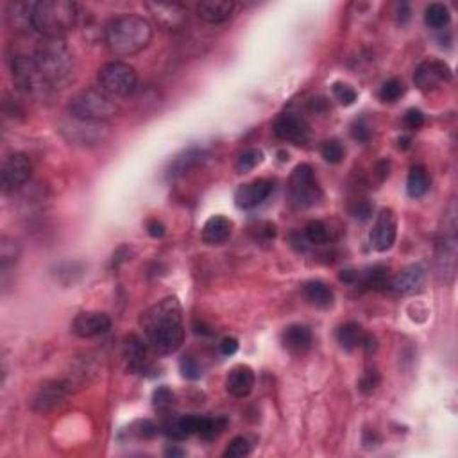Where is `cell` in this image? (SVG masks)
Here are the masks:
<instances>
[{
	"mask_svg": "<svg viewBox=\"0 0 458 458\" xmlns=\"http://www.w3.org/2000/svg\"><path fill=\"white\" fill-rule=\"evenodd\" d=\"M147 9L154 16L156 23L165 30H178L186 20V11L181 4H163V2H149Z\"/></svg>",
	"mask_w": 458,
	"mask_h": 458,
	"instance_id": "cell-17",
	"label": "cell"
},
{
	"mask_svg": "<svg viewBox=\"0 0 458 458\" xmlns=\"http://www.w3.org/2000/svg\"><path fill=\"white\" fill-rule=\"evenodd\" d=\"M379 383V374L376 371H367L365 372V376L362 378V382H360V390L362 392H365V394H369V392H372V390L378 387Z\"/></svg>",
	"mask_w": 458,
	"mask_h": 458,
	"instance_id": "cell-44",
	"label": "cell"
},
{
	"mask_svg": "<svg viewBox=\"0 0 458 458\" xmlns=\"http://www.w3.org/2000/svg\"><path fill=\"white\" fill-rule=\"evenodd\" d=\"M152 40V27L138 15H122L111 20L106 29V43L115 56L127 57L142 52Z\"/></svg>",
	"mask_w": 458,
	"mask_h": 458,
	"instance_id": "cell-3",
	"label": "cell"
},
{
	"mask_svg": "<svg viewBox=\"0 0 458 458\" xmlns=\"http://www.w3.org/2000/svg\"><path fill=\"white\" fill-rule=\"evenodd\" d=\"M408 147H410L408 138H399V149H408Z\"/></svg>",
	"mask_w": 458,
	"mask_h": 458,
	"instance_id": "cell-50",
	"label": "cell"
},
{
	"mask_svg": "<svg viewBox=\"0 0 458 458\" xmlns=\"http://www.w3.org/2000/svg\"><path fill=\"white\" fill-rule=\"evenodd\" d=\"M288 186H290V201L299 208L315 206L322 197V190L315 178L314 168L308 163L297 165L294 168Z\"/></svg>",
	"mask_w": 458,
	"mask_h": 458,
	"instance_id": "cell-9",
	"label": "cell"
},
{
	"mask_svg": "<svg viewBox=\"0 0 458 458\" xmlns=\"http://www.w3.org/2000/svg\"><path fill=\"white\" fill-rule=\"evenodd\" d=\"M226 428H227L226 417H206L205 428H202L201 435L199 437H202V439L206 440L215 439V437H219Z\"/></svg>",
	"mask_w": 458,
	"mask_h": 458,
	"instance_id": "cell-36",
	"label": "cell"
},
{
	"mask_svg": "<svg viewBox=\"0 0 458 458\" xmlns=\"http://www.w3.org/2000/svg\"><path fill=\"white\" fill-rule=\"evenodd\" d=\"M35 61L52 90H64L72 86L79 76L76 56L64 43V40L43 38L36 47Z\"/></svg>",
	"mask_w": 458,
	"mask_h": 458,
	"instance_id": "cell-2",
	"label": "cell"
},
{
	"mask_svg": "<svg viewBox=\"0 0 458 458\" xmlns=\"http://www.w3.org/2000/svg\"><path fill=\"white\" fill-rule=\"evenodd\" d=\"M451 79V70L444 61L430 59L420 63L413 72V83L420 91H433Z\"/></svg>",
	"mask_w": 458,
	"mask_h": 458,
	"instance_id": "cell-11",
	"label": "cell"
},
{
	"mask_svg": "<svg viewBox=\"0 0 458 458\" xmlns=\"http://www.w3.org/2000/svg\"><path fill=\"white\" fill-rule=\"evenodd\" d=\"M396 233H398V226H396V219L390 210H382L374 224V229L371 233V242L376 251L385 253L396 242Z\"/></svg>",
	"mask_w": 458,
	"mask_h": 458,
	"instance_id": "cell-16",
	"label": "cell"
},
{
	"mask_svg": "<svg viewBox=\"0 0 458 458\" xmlns=\"http://www.w3.org/2000/svg\"><path fill=\"white\" fill-rule=\"evenodd\" d=\"M405 95V84L399 79H389L383 83L382 90H379V99L383 103H396Z\"/></svg>",
	"mask_w": 458,
	"mask_h": 458,
	"instance_id": "cell-32",
	"label": "cell"
},
{
	"mask_svg": "<svg viewBox=\"0 0 458 458\" xmlns=\"http://www.w3.org/2000/svg\"><path fill=\"white\" fill-rule=\"evenodd\" d=\"M233 231V222L227 217L213 215L202 227V242L208 246H220L226 242Z\"/></svg>",
	"mask_w": 458,
	"mask_h": 458,
	"instance_id": "cell-21",
	"label": "cell"
},
{
	"mask_svg": "<svg viewBox=\"0 0 458 458\" xmlns=\"http://www.w3.org/2000/svg\"><path fill=\"white\" fill-rule=\"evenodd\" d=\"M70 390H72V383L69 379H52V382L43 383L38 394L35 396L33 408L42 413L50 412L64 401V398L70 394Z\"/></svg>",
	"mask_w": 458,
	"mask_h": 458,
	"instance_id": "cell-12",
	"label": "cell"
},
{
	"mask_svg": "<svg viewBox=\"0 0 458 458\" xmlns=\"http://www.w3.org/2000/svg\"><path fill=\"white\" fill-rule=\"evenodd\" d=\"M152 403L156 408H168L174 403V392L168 387H158L152 394Z\"/></svg>",
	"mask_w": 458,
	"mask_h": 458,
	"instance_id": "cell-40",
	"label": "cell"
},
{
	"mask_svg": "<svg viewBox=\"0 0 458 458\" xmlns=\"http://www.w3.org/2000/svg\"><path fill=\"white\" fill-rule=\"evenodd\" d=\"M321 154L322 158H324V161L331 163V165H337V163H340L342 159H344L345 149L338 140H328L322 144Z\"/></svg>",
	"mask_w": 458,
	"mask_h": 458,
	"instance_id": "cell-33",
	"label": "cell"
},
{
	"mask_svg": "<svg viewBox=\"0 0 458 458\" xmlns=\"http://www.w3.org/2000/svg\"><path fill=\"white\" fill-rule=\"evenodd\" d=\"M424 283H426V270H424L423 265L416 263V265H408L401 270V273L396 274L392 277V288L405 296H416L424 288Z\"/></svg>",
	"mask_w": 458,
	"mask_h": 458,
	"instance_id": "cell-18",
	"label": "cell"
},
{
	"mask_svg": "<svg viewBox=\"0 0 458 458\" xmlns=\"http://www.w3.org/2000/svg\"><path fill=\"white\" fill-rule=\"evenodd\" d=\"M145 355H147V348H145V342L140 337H137V335L125 337L124 358L127 360L129 371H138L144 365Z\"/></svg>",
	"mask_w": 458,
	"mask_h": 458,
	"instance_id": "cell-25",
	"label": "cell"
},
{
	"mask_svg": "<svg viewBox=\"0 0 458 458\" xmlns=\"http://www.w3.org/2000/svg\"><path fill=\"white\" fill-rule=\"evenodd\" d=\"M364 330L362 326L356 322H345L338 328L337 331V340L340 344L342 349L345 351H355L356 348H362V340H364Z\"/></svg>",
	"mask_w": 458,
	"mask_h": 458,
	"instance_id": "cell-26",
	"label": "cell"
},
{
	"mask_svg": "<svg viewBox=\"0 0 458 458\" xmlns=\"http://www.w3.org/2000/svg\"><path fill=\"white\" fill-rule=\"evenodd\" d=\"M389 285V269L385 265L372 267L365 276H362V287L374 288V290H383Z\"/></svg>",
	"mask_w": 458,
	"mask_h": 458,
	"instance_id": "cell-30",
	"label": "cell"
},
{
	"mask_svg": "<svg viewBox=\"0 0 458 458\" xmlns=\"http://www.w3.org/2000/svg\"><path fill=\"white\" fill-rule=\"evenodd\" d=\"M33 172V165L30 159L22 152H15L9 156L2 165L0 171V183H2V192L4 193H15L16 190L22 188L30 178Z\"/></svg>",
	"mask_w": 458,
	"mask_h": 458,
	"instance_id": "cell-10",
	"label": "cell"
},
{
	"mask_svg": "<svg viewBox=\"0 0 458 458\" xmlns=\"http://www.w3.org/2000/svg\"><path fill=\"white\" fill-rule=\"evenodd\" d=\"M77 20L79 8L70 0H40L35 4V29L45 38L63 40Z\"/></svg>",
	"mask_w": 458,
	"mask_h": 458,
	"instance_id": "cell-4",
	"label": "cell"
},
{
	"mask_svg": "<svg viewBox=\"0 0 458 458\" xmlns=\"http://www.w3.org/2000/svg\"><path fill=\"white\" fill-rule=\"evenodd\" d=\"M450 9L444 4H439V2H433L426 8L424 11V22L426 25L432 27V29H442L450 23Z\"/></svg>",
	"mask_w": 458,
	"mask_h": 458,
	"instance_id": "cell-29",
	"label": "cell"
},
{
	"mask_svg": "<svg viewBox=\"0 0 458 458\" xmlns=\"http://www.w3.org/2000/svg\"><path fill=\"white\" fill-rule=\"evenodd\" d=\"M362 348H364L365 351H367V353L374 351V349H376V340H374V337H371V335H365L364 340H362Z\"/></svg>",
	"mask_w": 458,
	"mask_h": 458,
	"instance_id": "cell-48",
	"label": "cell"
},
{
	"mask_svg": "<svg viewBox=\"0 0 458 458\" xmlns=\"http://www.w3.org/2000/svg\"><path fill=\"white\" fill-rule=\"evenodd\" d=\"M253 446H251L249 439L246 437H235V439L229 442V446L226 447V451L222 453L224 458H244L251 453Z\"/></svg>",
	"mask_w": 458,
	"mask_h": 458,
	"instance_id": "cell-35",
	"label": "cell"
},
{
	"mask_svg": "<svg viewBox=\"0 0 458 458\" xmlns=\"http://www.w3.org/2000/svg\"><path fill=\"white\" fill-rule=\"evenodd\" d=\"M430 190V176L426 172V168L420 167V165H416V167L410 168L408 179H406V192H408L410 197L419 199L423 197L424 193Z\"/></svg>",
	"mask_w": 458,
	"mask_h": 458,
	"instance_id": "cell-27",
	"label": "cell"
},
{
	"mask_svg": "<svg viewBox=\"0 0 458 458\" xmlns=\"http://www.w3.org/2000/svg\"><path fill=\"white\" fill-rule=\"evenodd\" d=\"M18 254H20V249L18 246H16L15 240L4 236V239H2V244H0V263H2V269H8L9 265H15Z\"/></svg>",
	"mask_w": 458,
	"mask_h": 458,
	"instance_id": "cell-34",
	"label": "cell"
},
{
	"mask_svg": "<svg viewBox=\"0 0 458 458\" xmlns=\"http://www.w3.org/2000/svg\"><path fill=\"white\" fill-rule=\"evenodd\" d=\"M274 134L283 142L303 145L310 138V125L307 124L304 118L297 117V115H281L274 122Z\"/></svg>",
	"mask_w": 458,
	"mask_h": 458,
	"instance_id": "cell-13",
	"label": "cell"
},
{
	"mask_svg": "<svg viewBox=\"0 0 458 458\" xmlns=\"http://www.w3.org/2000/svg\"><path fill=\"white\" fill-rule=\"evenodd\" d=\"M351 134L355 140L360 142V144H365V142H369V138H371V129H369V125L365 124L364 120H358L355 122V125H353Z\"/></svg>",
	"mask_w": 458,
	"mask_h": 458,
	"instance_id": "cell-42",
	"label": "cell"
},
{
	"mask_svg": "<svg viewBox=\"0 0 458 458\" xmlns=\"http://www.w3.org/2000/svg\"><path fill=\"white\" fill-rule=\"evenodd\" d=\"M11 76L16 88L27 97L45 101L52 95V86L47 83L35 57L15 56L11 61Z\"/></svg>",
	"mask_w": 458,
	"mask_h": 458,
	"instance_id": "cell-6",
	"label": "cell"
},
{
	"mask_svg": "<svg viewBox=\"0 0 458 458\" xmlns=\"http://www.w3.org/2000/svg\"><path fill=\"white\" fill-rule=\"evenodd\" d=\"M235 4L229 0H205L197 6V13L205 22L219 25V23H226L231 18Z\"/></svg>",
	"mask_w": 458,
	"mask_h": 458,
	"instance_id": "cell-22",
	"label": "cell"
},
{
	"mask_svg": "<svg viewBox=\"0 0 458 458\" xmlns=\"http://www.w3.org/2000/svg\"><path fill=\"white\" fill-rule=\"evenodd\" d=\"M261 161H263V152L260 149H247L239 156L235 168L239 174H247L253 168H256Z\"/></svg>",
	"mask_w": 458,
	"mask_h": 458,
	"instance_id": "cell-31",
	"label": "cell"
},
{
	"mask_svg": "<svg viewBox=\"0 0 458 458\" xmlns=\"http://www.w3.org/2000/svg\"><path fill=\"white\" fill-rule=\"evenodd\" d=\"M36 2H11L8 8V25L15 33H30L35 29Z\"/></svg>",
	"mask_w": 458,
	"mask_h": 458,
	"instance_id": "cell-19",
	"label": "cell"
},
{
	"mask_svg": "<svg viewBox=\"0 0 458 458\" xmlns=\"http://www.w3.org/2000/svg\"><path fill=\"white\" fill-rule=\"evenodd\" d=\"M274 190V183L270 179H256L253 183L242 185L235 193V202L240 210L256 208L265 201Z\"/></svg>",
	"mask_w": 458,
	"mask_h": 458,
	"instance_id": "cell-15",
	"label": "cell"
},
{
	"mask_svg": "<svg viewBox=\"0 0 458 458\" xmlns=\"http://www.w3.org/2000/svg\"><path fill=\"white\" fill-rule=\"evenodd\" d=\"M117 113V104L101 88L99 90L88 88V90L79 91L77 95H74L69 104V115L76 118H83V120L108 122Z\"/></svg>",
	"mask_w": 458,
	"mask_h": 458,
	"instance_id": "cell-5",
	"label": "cell"
},
{
	"mask_svg": "<svg viewBox=\"0 0 458 458\" xmlns=\"http://www.w3.org/2000/svg\"><path fill=\"white\" fill-rule=\"evenodd\" d=\"M405 125L408 129H420L424 125V115L420 110H416V108H412V110L406 111L405 115Z\"/></svg>",
	"mask_w": 458,
	"mask_h": 458,
	"instance_id": "cell-43",
	"label": "cell"
},
{
	"mask_svg": "<svg viewBox=\"0 0 458 458\" xmlns=\"http://www.w3.org/2000/svg\"><path fill=\"white\" fill-rule=\"evenodd\" d=\"M179 369H181V374L185 376L186 379H199L201 378V365L193 356H183L181 364H179Z\"/></svg>",
	"mask_w": 458,
	"mask_h": 458,
	"instance_id": "cell-39",
	"label": "cell"
},
{
	"mask_svg": "<svg viewBox=\"0 0 458 458\" xmlns=\"http://www.w3.org/2000/svg\"><path fill=\"white\" fill-rule=\"evenodd\" d=\"M410 16H412V9H410V6L406 2H401L398 6V22L406 23L410 20Z\"/></svg>",
	"mask_w": 458,
	"mask_h": 458,
	"instance_id": "cell-47",
	"label": "cell"
},
{
	"mask_svg": "<svg viewBox=\"0 0 458 458\" xmlns=\"http://www.w3.org/2000/svg\"><path fill=\"white\" fill-rule=\"evenodd\" d=\"M283 345L294 355H303L311 348V331L303 324L288 326L283 333Z\"/></svg>",
	"mask_w": 458,
	"mask_h": 458,
	"instance_id": "cell-23",
	"label": "cell"
},
{
	"mask_svg": "<svg viewBox=\"0 0 458 458\" xmlns=\"http://www.w3.org/2000/svg\"><path fill=\"white\" fill-rule=\"evenodd\" d=\"M99 88L110 97H129L137 90L138 76L137 70L122 61H111L101 67L97 74Z\"/></svg>",
	"mask_w": 458,
	"mask_h": 458,
	"instance_id": "cell-8",
	"label": "cell"
},
{
	"mask_svg": "<svg viewBox=\"0 0 458 458\" xmlns=\"http://www.w3.org/2000/svg\"><path fill=\"white\" fill-rule=\"evenodd\" d=\"M111 330V319L101 311H83L72 322V331L81 338H93Z\"/></svg>",
	"mask_w": 458,
	"mask_h": 458,
	"instance_id": "cell-14",
	"label": "cell"
},
{
	"mask_svg": "<svg viewBox=\"0 0 458 458\" xmlns=\"http://www.w3.org/2000/svg\"><path fill=\"white\" fill-rule=\"evenodd\" d=\"M145 340L158 355L176 353L185 342L183 308L176 297H165L142 314Z\"/></svg>",
	"mask_w": 458,
	"mask_h": 458,
	"instance_id": "cell-1",
	"label": "cell"
},
{
	"mask_svg": "<svg viewBox=\"0 0 458 458\" xmlns=\"http://www.w3.org/2000/svg\"><path fill=\"white\" fill-rule=\"evenodd\" d=\"M239 351V340L235 337H226L220 342V353L226 356H231Z\"/></svg>",
	"mask_w": 458,
	"mask_h": 458,
	"instance_id": "cell-45",
	"label": "cell"
},
{
	"mask_svg": "<svg viewBox=\"0 0 458 458\" xmlns=\"http://www.w3.org/2000/svg\"><path fill=\"white\" fill-rule=\"evenodd\" d=\"M147 231L152 239H161L165 235V226L158 219L147 220Z\"/></svg>",
	"mask_w": 458,
	"mask_h": 458,
	"instance_id": "cell-46",
	"label": "cell"
},
{
	"mask_svg": "<svg viewBox=\"0 0 458 458\" xmlns=\"http://www.w3.org/2000/svg\"><path fill=\"white\" fill-rule=\"evenodd\" d=\"M59 131L70 144L81 147H97L110 138L108 122H91L67 115L59 122Z\"/></svg>",
	"mask_w": 458,
	"mask_h": 458,
	"instance_id": "cell-7",
	"label": "cell"
},
{
	"mask_svg": "<svg viewBox=\"0 0 458 458\" xmlns=\"http://www.w3.org/2000/svg\"><path fill=\"white\" fill-rule=\"evenodd\" d=\"M372 212H374V208H372V205L369 201H356L351 206V215L358 220H369Z\"/></svg>",
	"mask_w": 458,
	"mask_h": 458,
	"instance_id": "cell-41",
	"label": "cell"
},
{
	"mask_svg": "<svg viewBox=\"0 0 458 458\" xmlns=\"http://www.w3.org/2000/svg\"><path fill=\"white\" fill-rule=\"evenodd\" d=\"M167 454L168 457H185V451L178 450V447H171V450H167Z\"/></svg>",
	"mask_w": 458,
	"mask_h": 458,
	"instance_id": "cell-49",
	"label": "cell"
},
{
	"mask_svg": "<svg viewBox=\"0 0 458 458\" xmlns=\"http://www.w3.org/2000/svg\"><path fill=\"white\" fill-rule=\"evenodd\" d=\"M303 235L311 246H326L331 240V229L328 227V224L321 222V220H311L304 227Z\"/></svg>",
	"mask_w": 458,
	"mask_h": 458,
	"instance_id": "cell-28",
	"label": "cell"
},
{
	"mask_svg": "<svg viewBox=\"0 0 458 458\" xmlns=\"http://www.w3.org/2000/svg\"><path fill=\"white\" fill-rule=\"evenodd\" d=\"M129 433L131 435H134L137 439H152V437L158 433V426H156L154 423H151V420L144 419V420H137V423L131 424V428H129Z\"/></svg>",
	"mask_w": 458,
	"mask_h": 458,
	"instance_id": "cell-37",
	"label": "cell"
},
{
	"mask_svg": "<svg viewBox=\"0 0 458 458\" xmlns=\"http://www.w3.org/2000/svg\"><path fill=\"white\" fill-rule=\"evenodd\" d=\"M304 296L310 301L311 304H315L317 308H331L335 301V294L330 287L322 281H308L304 285Z\"/></svg>",
	"mask_w": 458,
	"mask_h": 458,
	"instance_id": "cell-24",
	"label": "cell"
},
{
	"mask_svg": "<svg viewBox=\"0 0 458 458\" xmlns=\"http://www.w3.org/2000/svg\"><path fill=\"white\" fill-rule=\"evenodd\" d=\"M333 93H335V97H337V101L342 104V106H351V104H355L356 97H358V95H356V91L345 83H335L333 84Z\"/></svg>",
	"mask_w": 458,
	"mask_h": 458,
	"instance_id": "cell-38",
	"label": "cell"
},
{
	"mask_svg": "<svg viewBox=\"0 0 458 458\" xmlns=\"http://www.w3.org/2000/svg\"><path fill=\"white\" fill-rule=\"evenodd\" d=\"M254 387V372L249 365H236L231 369V372L227 374L226 379V390L233 398H247L251 394V390Z\"/></svg>",
	"mask_w": 458,
	"mask_h": 458,
	"instance_id": "cell-20",
	"label": "cell"
}]
</instances>
